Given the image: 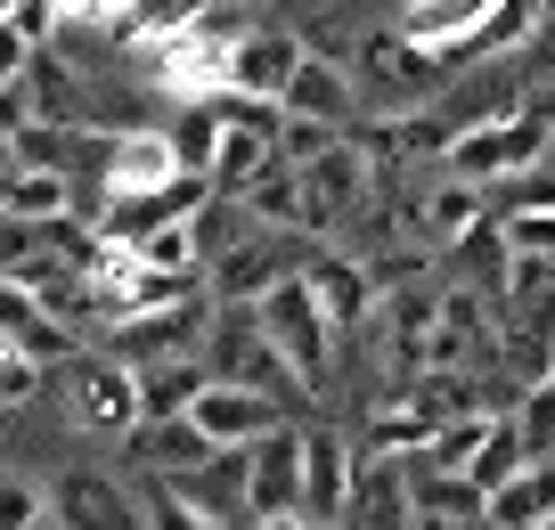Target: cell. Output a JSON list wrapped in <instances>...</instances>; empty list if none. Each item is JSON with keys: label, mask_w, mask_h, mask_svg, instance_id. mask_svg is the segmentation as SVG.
Returning a JSON list of instances; mask_svg holds the SVG:
<instances>
[{"label": "cell", "mask_w": 555, "mask_h": 530, "mask_svg": "<svg viewBox=\"0 0 555 530\" xmlns=\"http://www.w3.org/2000/svg\"><path fill=\"white\" fill-rule=\"evenodd\" d=\"M555 147V99H522L506 122H482V131H457V147L441 164L474 189H506V180H531Z\"/></svg>", "instance_id": "cell-1"}, {"label": "cell", "mask_w": 555, "mask_h": 530, "mask_svg": "<svg viewBox=\"0 0 555 530\" xmlns=\"http://www.w3.org/2000/svg\"><path fill=\"white\" fill-rule=\"evenodd\" d=\"M254 319H261V335L295 360V376L311 384V392H327V384H335V360H344V326L327 319V302L311 294V277H302V270L278 277V286L254 302Z\"/></svg>", "instance_id": "cell-2"}, {"label": "cell", "mask_w": 555, "mask_h": 530, "mask_svg": "<svg viewBox=\"0 0 555 530\" xmlns=\"http://www.w3.org/2000/svg\"><path fill=\"white\" fill-rule=\"evenodd\" d=\"M50 384H57L66 425H82V432H122V441H131V432L147 425V409H139V367L115 360V351H74V360L50 367Z\"/></svg>", "instance_id": "cell-3"}, {"label": "cell", "mask_w": 555, "mask_h": 530, "mask_svg": "<svg viewBox=\"0 0 555 530\" xmlns=\"http://www.w3.org/2000/svg\"><path fill=\"white\" fill-rule=\"evenodd\" d=\"M311 261H319V237H302V229H245L237 245H221V254L205 261V294L212 302H245L254 310L278 277L311 270Z\"/></svg>", "instance_id": "cell-4"}, {"label": "cell", "mask_w": 555, "mask_h": 530, "mask_svg": "<svg viewBox=\"0 0 555 530\" xmlns=\"http://www.w3.org/2000/svg\"><path fill=\"white\" fill-rule=\"evenodd\" d=\"M205 367H212L221 384H254V392H270V400H319L311 384L295 376V360H286V351L261 335L254 310H245V319H212V335H205Z\"/></svg>", "instance_id": "cell-5"}, {"label": "cell", "mask_w": 555, "mask_h": 530, "mask_svg": "<svg viewBox=\"0 0 555 530\" xmlns=\"http://www.w3.org/2000/svg\"><path fill=\"white\" fill-rule=\"evenodd\" d=\"M180 171L189 164H180V147H172L164 122H122V131H99V180H90V189H99L106 212H115L122 196H147V189H164V180H180Z\"/></svg>", "instance_id": "cell-6"}, {"label": "cell", "mask_w": 555, "mask_h": 530, "mask_svg": "<svg viewBox=\"0 0 555 530\" xmlns=\"http://www.w3.org/2000/svg\"><path fill=\"white\" fill-rule=\"evenodd\" d=\"M302 514V432L278 425L245 449V522H286Z\"/></svg>", "instance_id": "cell-7"}, {"label": "cell", "mask_w": 555, "mask_h": 530, "mask_svg": "<svg viewBox=\"0 0 555 530\" xmlns=\"http://www.w3.org/2000/svg\"><path fill=\"white\" fill-rule=\"evenodd\" d=\"M490 335H499V360H506V384H555V286L539 302H515L499 310L490 302Z\"/></svg>", "instance_id": "cell-8"}, {"label": "cell", "mask_w": 555, "mask_h": 530, "mask_svg": "<svg viewBox=\"0 0 555 530\" xmlns=\"http://www.w3.org/2000/svg\"><path fill=\"white\" fill-rule=\"evenodd\" d=\"M205 335H212V294H189L172 310H147V319L115 326V360H131V367L189 360V351H205Z\"/></svg>", "instance_id": "cell-9"}, {"label": "cell", "mask_w": 555, "mask_h": 530, "mask_svg": "<svg viewBox=\"0 0 555 530\" xmlns=\"http://www.w3.org/2000/svg\"><path fill=\"white\" fill-rule=\"evenodd\" d=\"M302 57H311V41H302L295 25H245L237 57H229V90H245V99H270V106H286V90H295Z\"/></svg>", "instance_id": "cell-10"}, {"label": "cell", "mask_w": 555, "mask_h": 530, "mask_svg": "<svg viewBox=\"0 0 555 530\" xmlns=\"http://www.w3.org/2000/svg\"><path fill=\"white\" fill-rule=\"evenodd\" d=\"M351 481H360V449H351L344 432H302V522L344 530Z\"/></svg>", "instance_id": "cell-11"}, {"label": "cell", "mask_w": 555, "mask_h": 530, "mask_svg": "<svg viewBox=\"0 0 555 530\" xmlns=\"http://www.w3.org/2000/svg\"><path fill=\"white\" fill-rule=\"evenodd\" d=\"M212 196H221V189H212L205 171H180V180H164V189H147V196H122V205L106 212V237L147 245L156 229H172V221H205Z\"/></svg>", "instance_id": "cell-12"}, {"label": "cell", "mask_w": 555, "mask_h": 530, "mask_svg": "<svg viewBox=\"0 0 555 530\" xmlns=\"http://www.w3.org/2000/svg\"><path fill=\"white\" fill-rule=\"evenodd\" d=\"M441 432V409L416 400V384H384V400L360 416V457H425Z\"/></svg>", "instance_id": "cell-13"}, {"label": "cell", "mask_w": 555, "mask_h": 530, "mask_svg": "<svg viewBox=\"0 0 555 530\" xmlns=\"http://www.w3.org/2000/svg\"><path fill=\"white\" fill-rule=\"evenodd\" d=\"M189 416L205 425V441H212V449H254L261 432L286 425V409H278L270 392H254V384H221V376L196 392V409H189Z\"/></svg>", "instance_id": "cell-14"}, {"label": "cell", "mask_w": 555, "mask_h": 530, "mask_svg": "<svg viewBox=\"0 0 555 530\" xmlns=\"http://www.w3.org/2000/svg\"><path fill=\"white\" fill-rule=\"evenodd\" d=\"M50 522L57 530H147V506H131L122 481H106V474H57Z\"/></svg>", "instance_id": "cell-15"}, {"label": "cell", "mask_w": 555, "mask_h": 530, "mask_svg": "<svg viewBox=\"0 0 555 530\" xmlns=\"http://www.w3.org/2000/svg\"><path fill=\"white\" fill-rule=\"evenodd\" d=\"M490 326V302L482 286H450L434 302V335H425V367H474L482 351H499V335H482Z\"/></svg>", "instance_id": "cell-16"}, {"label": "cell", "mask_w": 555, "mask_h": 530, "mask_svg": "<svg viewBox=\"0 0 555 530\" xmlns=\"http://www.w3.org/2000/svg\"><path fill=\"white\" fill-rule=\"evenodd\" d=\"M295 171H302V189L319 196V212H327L335 229H344L351 212H360L367 196H376V164H367V155H360V139H351V131L335 139L327 155H311V164H295Z\"/></svg>", "instance_id": "cell-17"}, {"label": "cell", "mask_w": 555, "mask_h": 530, "mask_svg": "<svg viewBox=\"0 0 555 530\" xmlns=\"http://www.w3.org/2000/svg\"><path fill=\"white\" fill-rule=\"evenodd\" d=\"M360 66H367V82H384L392 99H425V90H441V82H450L441 50L409 41L400 25H384V34H367V41H360Z\"/></svg>", "instance_id": "cell-18"}, {"label": "cell", "mask_w": 555, "mask_h": 530, "mask_svg": "<svg viewBox=\"0 0 555 530\" xmlns=\"http://www.w3.org/2000/svg\"><path fill=\"white\" fill-rule=\"evenodd\" d=\"M237 205L254 212L261 229H302V237H319V245L335 237V221H327V212H319V196L302 189V171H295V164H270V171H261V180H254V189L237 196Z\"/></svg>", "instance_id": "cell-19"}, {"label": "cell", "mask_w": 555, "mask_h": 530, "mask_svg": "<svg viewBox=\"0 0 555 530\" xmlns=\"http://www.w3.org/2000/svg\"><path fill=\"white\" fill-rule=\"evenodd\" d=\"M490 221V205H482V189L474 180H434L425 196H409V229H416V245H434V254H450L466 229H482Z\"/></svg>", "instance_id": "cell-20"}, {"label": "cell", "mask_w": 555, "mask_h": 530, "mask_svg": "<svg viewBox=\"0 0 555 530\" xmlns=\"http://www.w3.org/2000/svg\"><path fill=\"white\" fill-rule=\"evenodd\" d=\"M25 115H34V122H66V131L99 115V90L74 82V66L57 57V41H41L34 66H25Z\"/></svg>", "instance_id": "cell-21"}, {"label": "cell", "mask_w": 555, "mask_h": 530, "mask_svg": "<svg viewBox=\"0 0 555 530\" xmlns=\"http://www.w3.org/2000/svg\"><path fill=\"white\" fill-rule=\"evenodd\" d=\"M539 25H547V0H499L474 34H457L450 50H441V66H474V57L490 66V57H515V50H531Z\"/></svg>", "instance_id": "cell-22"}, {"label": "cell", "mask_w": 555, "mask_h": 530, "mask_svg": "<svg viewBox=\"0 0 555 530\" xmlns=\"http://www.w3.org/2000/svg\"><path fill=\"white\" fill-rule=\"evenodd\" d=\"M131 457L147 465L156 481H180V474H196V465L229 457V449H212L196 416H164V425H139V432H131Z\"/></svg>", "instance_id": "cell-23"}, {"label": "cell", "mask_w": 555, "mask_h": 530, "mask_svg": "<svg viewBox=\"0 0 555 530\" xmlns=\"http://www.w3.org/2000/svg\"><path fill=\"white\" fill-rule=\"evenodd\" d=\"M416 497H409V457H360V481H351V514L344 522L367 530H409Z\"/></svg>", "instance_id": "cell-24"}, {"label": "cell", "mask_w": 555, "mask_h": 530, "mask_svg": "<svg viewBox=\"0 0 555 530\" xmlns=\"http://www.w3.org/2000/svg\"><path fill=\"white\" fill-rule=\"evenodd\" d=\"M302 277H311V294L327 302V319L344 326V335H351V326H367V310H376V294H384L376 270H367L360 254H319Z\"/></svg>", "instance_id": "cell-25"}, {"label": "cell", "mask_w": 555, "mask_h": 530, "mask_svg": "<svg viewBox=\"0 0 555 530\" xmlns=\"http://www.w3.org/2000/svg\"><path fill=\"white\" fill-rule=\"evenodd\" d=\"M351 66L344 57H302V74H295V90H286V115H311V122H335V131H351Z\"/></svg>", "instance_id": "cell-26"}, {"label": "cell", "mask_w": 555, "mask_h": 530, "mask_svg": "<svg viewBox=\"0 0 555 530\" xmlns=\"http://www.w3.org/2000/svg\"><path fill=\"white\" fill-rule=\"evenodd\" d=\"M74 171H34V164H17L9 180H0V212L9 221H34V229H50V221H66L74 212Z\"/></svg>", "instance_id": "cell-27"}, {"label": "cell", "mask_w": 555, "mask_h": 530, "mask_svg": "<svg viewBox=\"0 0 555 530\" xmlns=\"http://www.w3.org/2000/svg\"><path fill=\"white\" fill-rule=\"evenodd\" d=\"M205 384H212L205 351H189V360H156V367H139V409H147V425H164V416H189Z\"/></svg>", "instance_id": "cell-28"}, {"label": "cell", "mask_w": 555, "mask_h": 530, "mask_svg": "<svg viewBox=\"0 0 555 530\" xmlns=\"http://www.w3.org/2000/svg\"><path fill=\"white\" fill-rule=\"evenodd\" d=\"M205 17V0H131L115 25H106V41H115L122 57L131 50H156V41H172V34H189V25Z\"/></svg>", "instance_id": "cell-29"}, {"label": "cell", "mask_w": 555, "mask_h": 530, "mask_svg": "<svg viewBox=\"0 0 555 530\" xmlns=\"http://www.w3.org/2000/svg\"><path fill=\"white\" fill-rule=\"evenodd\" d=\"M490 9H499V0H400V34L425 41V50H450V41L474 34Z\"/></svg>", "instance_id": "cell-30"}, {"label": "cell", "mask_w": 555, "mask_h": 530, "mask_svg": "<svg viewBox=\"0 0 555 530\" xmlns=\"http://www.w3.org/2000/svg\"><path fill=\"white\" fill-rule=\"evenodd\" d=\"M482 522H490V530H539V522H547V490H539V474H531V465H522V474L506 481V490H490Z\"/></svg>", "instance_id": "cell-31"}, {"label": "cell", "mask_w": 555, "mask_h": 530, "mask_svg": "<svg viewBox=\"0 0 555 530\" xmlns=\"http://www.w3.org/2000/svg\"><path fill=\"white\" fill-rule=\"evenodd\" d=\"M139 261H156V270H180V277H205V221H172V229H156V237L139 245Z\"/></svg>", "instance_id": "cell-32"}, {"label": "cell", "mask_w": 555, "mask_h": 530, "mask_svg": "<svg viewBox=\"0 0 555 530\" xmlns=\"http://www.w3.org/2000/svg\"><path fill=\"white\" fill-rule=\"evenodd\" d=\"M499 229H506V245H515V254H547V261H555V189H547V196H522V205H506Z\"/></svg>", "instance_id": "cell-33"}, {"label": "cell", "mask_w": 555, "mask_h": 530, "mask_svg": "<svg viewBox=\"0 0 555 530\" xmlns=\"http://www.w3.org/2000/svg\"><path fill=\"white\" fill-rule=\"evenodd\" d=\"M172 147H180V164H189V171H205V180H212V155H221V106H180Z\"/></svg>", "instance_id": "cell-34"}, {"label": "cell", "mask_w": 555, "mask_h": 530, "mask_svg": "<svg viewBox=\"0 0 555 530\" xmlns=\"http://www.w3.org/2000/svg\"><path fill=\"white\" fill-rule=\"evenodd\" d=\"M506 416H515V432H522V449H531V457H555V384H531Z\"/></svg>", "instance_id": "cell-35"}, {"label": "cell", "mask_w": 555, "mask_h": 530, "mask_svg": "<svg viewBox=\"0 0 555 530\" xmlns=\"http://www.w3.org/2000/svg\"><path fill=\"white\" fill-rule=\"evenodd\" d=\"M50 522V481L0 474V530H41Z\"/></svg>", "instance_id": "cell-36"}, {"label": "cell", "mask_w": 555, "mask_h": 530, "mask_svg": "<svg viewBox=\"0 0 555 530\" xmlns=\"http://www.w3.org/2000/svg\"><path fill=\"white\" fill-rule=\"evenodd\" d=\"M335 122H311V115H286V106H278V164H311V155H327L335 147Z\"/></svg>", "instance_id": "cell-37"}, {"label": "cell", "mask_w": 555, "mask_h": 530, "mask_svg": "<svg viewBox=\"0 0 555 530\" xmlns=\"http://www.w3.org/2000/svg\"><path fill=\"white\" fill-rule=\"evenodd\" d=\"M41 384H50V367H41V360H25L17 342H0V409H34V400H41Z\"/></svg>", "instance_id": "cell-38"}, {"label": "cell", "mask_w": 555, "mask_h": 530, "mask_svg": "<svg viewBox=\"0 0 555 530\" xmlns=\"http://www.w3.org/2000/svg\"><path fill=\"white\" fill-rule=\"evenodd\" d=\"M147 530H237V522H221V514L189 506L172 481H156V497H147Z\"/></svg>", "instance_id": "cell-39"}, {"label": "cell", "mask_w": 555, "mask_h": 530, "mask_svg": "<svg viewBox=\"0 0 555 530\" xmlns=\"http://www.w3.org/2000/svg\"><path fill=\"white\" fill-rule=\"evenodd\" d=\"M17 164H34V171H74V164H66V122H17Z\"/></svg>", "instance_id": "cell-40"}, {"label": "cell", "mask_w": 555, "mask_h": 530, "mask_svg": "<svg viewBox=\"0 0 555 530\" xmlns=\"http://www.w3.org/2000/svg\"><path fill=\"white\" fill-rule=\"evenodd\" d=\"M25 66H34V41H25L9 17H0V90H17V82H25Z\"/></svg>", "instance_id": "cell-41"}, {"label": "cell", "mask_w": 555, "mask_h": 530, "mask_svg": "<svg viewBox=\"0 0 555 530\" xmlns=\"http://www.w3.org/2000/svg\"><path fill=\"white\" fill-rule=\"evenodd\" d=\"M57 9H66V25H99V34H106V25H115L131 0H57Z\"/></svg>", "instance_id": "cell-42"}, {"label": "cell", "mask_w": 555, "mask_h": 530, "mask_svg": "<svg viewBox=\"0 0 555 530\" xmlns=\"http://www.w3.org/2000/svg\"><path fill=\"white\" fill-rule=\"evenodd\" d=\"M409 530H490V522H466V514H409Z\"/></svg>", "instance_id": "cell-43"}, {"label": "cell", "mask_w": 555, "mask_h": 530, "mask_svg": "<svg viewBox=\"0 0 555 530\" xmlns=\"http://www.w3.org/2000/svg\"><path fill=\"white\" fill-rule=\"evenodd\" d=\"M17 171V131H0V180Z\"/></svg>", "instance_id": "cell-44"}, {"label": "cell", "mask_w": 555, "mask_h": 530, "mask_svg": "<svg viewBox=\"0 0 555 530\" xmlns=\"http://www.w3.org/2000/svg\"><path fill=\"white\" fill-rule=\"evenodd\" d=\"M205 9H229V17H237V9H254V0H205Z\"/></svg>", "instance_id": "cell-45"}, {"label": "cell", "mask_w": 555, "mask_h": 530, "mask_svg": "<svg viewBox=\"0 0 555 530\" xmlns=\"http://www.w3.org/2000/svg\"><path fill=\"white\" fill-rule=\"evenodd\" d=\"M17 9H25V0H0V17H17Z\"/></svg>", "instance_id": "cell-46"}, {"label": "cell", "mask_w": 555, "mask_h": 530, "mask_svg": "<svg viewBox=\"0 0 555 530\" xmlns=\"http://www.w3.org/2000/svg\"><path fill=\"white\" fill-rule=\"evenodd\" d=\"M539 530H555V514H547V522H539Z\"/></svg>", "instance_id": "cell-47"}, {"label": "cell", "mask_w": 555, "mask_h": 530, "mask_svg": "<svg viewBox=\"0 0 555 530\" xmlns=\"http://www.w3.org/2000/svg\"><path fill=\"white\" fill-rule=\"evenodd\" d=\"M0 221H9V212H0Z\"/></svg>", "instance_id": "cell-48"}]
</instances>
